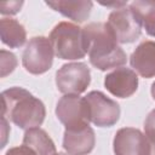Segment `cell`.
<instances>
[{
    "instance_id": "cell-1",
    "label": "cell",
    "mask_w": 155,
    "mask_h": 155,
    "mask_svg": "<svg viewBox=\"0 0 155 155\" xmlns=\"http://www.w3.org/2000/svg\"><path fill=\"white\" fill-rule=\"evenodd\" d=\"M84 45L90 62L99 70H109L126 63V53L117 45L107 23H90L82 28Z\"/></svg>"
},
{
    "instance_id": "cell-2",
    "label": "cell",
    "mask_w": 155,
    "mask_h": 155,
    "mask_svg": "<svg viewBox=\"0 0 155 155\" xmlns=\"http://www.w3.org/2000/svg\"><path fill=\"white\" fill-rule=\"evenodd\" d=\"M44 103L22 87H11L1 93V117L23 130L39 127L45 120Z\"/></svg>"
},
{
    "instance_id": "cell-3",
    "label": "cell",
    "mask_w": 155,
    "mask_h": 155,
    "mask_svg": "<svg viewBox=\"0 0 155 155\" xmlns=\"http://www.w3.org/2000/svg\"><path fill=\"white\" fill-rule=\"evenodd\" d=\"M54 54L61 59H79L86 54L82 28L74 23L61 22L48 38Z\"/></svg>"
},
{
    "instance_id": "cell-4",
    "label": "cell",
    "mask_w": 155,
    "mask_h": 155,
    "mask_svg": "<svg viewBox=\"0 0 155 155\" xmlns=\"http://www.w3.org/2000/svg\"><path fill=\"white\" fill-rule=\"evenodd\" d=\"M58 120L65 126V130H79L88 126L90 108L87 101L78 94L63 96L56 107Z\"/></svg>"
},
{
    "instance_id": "cell-5",
    "label": "cell",
    "mask_w": 155,
    "mask_h": 155,
    "mask_svg": "<svg viewBox=\"0 0 155 155\" xmlns=\"http://www.w3.org/2000/svg\"><path fill=\"white\" fill-rule=\"evenodd\" d=\"M53 54L54 52L50 40L45 36H35L27 44L22 56V63L30 74H44L52 67Z\"/></svg>"
},
{
    "instance_id": "cell-6",
    "label": "cell",
    "mask_w": 155,
    "mask_h": 155,
    "mask_svg": "<svg viewBox=\"0 0 155 155\" xmlns=\"http://www.w3.org/2000/svg\"><path fill=\"white\" fill-rule=\"evenodd\" d=\"M117 42L130 44L136 41L142 33V22L130 6L114 10L107 22Z\"/></svg>"
},
{
    "instance_id": "cell-7",
    "label": "cell",
    "mask_w": 155,
    "mask_h": 155,
    "mask_svg": "<svg viewBox=\"0 0 155 155\" xmlns=\"http://www.w3.org/2000/svg\"><path fill=\"white\" fill-rule=\"evenodd\" d=\"M91 81L87 64L82 62L62 65L56 73V85L64 94H80L86 91Z\"/></svg>"
},
{
    "instance_id": "cell-8",
    "label": "cell",
    "mask_w": 155,
    "mask_h": 155,
    "mask_svg": "<svg viewBox=\"0 0 155 155\" xmlns=\"http://www.w3.org/2000/svg\"><path fill=\"white\" fill-rule=\"evenodd\" d=\"M90 108L91 121L99 127H110L120 117L119 104L99 91H92L85 97Z\"/></svg>"
},
{
    "instance_id": "cell-9",
    "label": "cell",
    "mask_w": 155,
    "mask_h": 155,
    "mask_svg": "<svg viewBox=\"0 0 155 155\" xmlns=\"http://www.w3.org/2000/svg\"><path fill=\"white\" fill-rule=\"evenodd\" d=\"M115 155H148L149 142L145 134L138 128H120L114 137Z\"/></svg>"
},
{
    "instance_id": "cell-10",
    "label": "cell",
    "mask_w": 155,
    "mask_h": 155,
    "mask_svg": "<svg viewBox=\"0 0 155 155\" xmlns=\"http://www.w3.org/2000/svg\"><path fill=\"white\" fill-rule=\"evenodd\" d=\"M104 86L111 94L120 98H127L137 91V73L130 68L120 67L105 76Z\"/></svg>"
},
{
    "instance_id": "cell-11",
    "label": "cell",
    "mask_w": 155,
    "mask_h": 155,
    "mask_svg": "<svg viewBox=\"0 0 155 155\" xmlns=\"http://www.w3.org/2000/svg\"><path fill=\"white\" fill-rule=\"evenodd\" d=\"M96 143L93 130L87 126L79 130H65L63 148L70 155H87L92 151Z\"/></svg>"
},
{
    "instance_id": "cell-12",
    "label": "cell",
    "mask_w": 155,
    "mask_h": 155,
    "mask_svg": "<svg viewBox=\"0 0 155 155\" xmlns=\"http://www.w3.org/2000/svg\"><path fill=\"white\" fill-rule=\"evenodd\" d=\"M131 65L143 78L155 76V41L145 40L140 42L130 58Z\"/></svg>"
},
{
    "instance_id": "cell-13",
    "label": "cell",
    "mask_w": 155,
    "mask_h": 155,
    "mask_svg": "<svg viewBox=\"0 0 155 155\" xmlns=\"http://www.w3.org/2000/svg\"><path fill=\"white\" fill-rule=\"evenodd\" d=\"M47 6L61 12L65 17L73 19L74 22L81 23L87 19L92 10V1H69V0H57L47 1Z\"/></svg>"
},
{
    "instance_id": "cell-14",
    "label": "cell",
    "mask_w": 155,
    "mask_h": 155,
    "mask_svg": "<svg viewBox=\"0 0 155 155\" xmlns=\"http://www.w3.org/2000/svg\"><path fill=\"white\" fill-rule=\"evenodd\" d=\"M23 145L30 148L36 155H54L57 153L51 137L39 127L27 130L23 137Z\"/></svg>"
},
{
    "instance_id": "cell-15",
    "label": "cell",
    "mask_w": 155,
    "mask_h": 155,
    "mask_svg": "<svg viewBox=\"0 0 155 155\" xmlns=\"http://www.w3.org/2000/svg\"><path fill=\"white\" fill-rule=\"evenodd\" d=\"M0 35L2 42L12 48L21 47L27 39V33L24 27L13 18H1Z\"/></svg>"
},
{
    "instance_id": "cell-16",
    "label": "cell",
    "mask_w": 155,
    "mask_h": 155,
    "mask_svg": "<svg viewBox=\"0 0 155 155\" xmlns=\"http://www.w3.org/2000/svg\"><path fill=\"white\" fill-rule=\"evenodd\" d=\"M130 7L138 16L147 33L155 38V0L133 1Z\"/></svg>"
},
{
    "instance_id": "cell-17",
    "label": "cell",
    "mask_w": 155,
    "mask_h": 155,
    "mask_svg": "<svg viewBox=\"0 0 155 155\" xmlns=\"http://www.w3.org/2000/svg\"><path fill=\"white\" fill-rule=\"evenodd\" d=\"M0 64H1V78H5L7 74L12 73L17 65L16 56L11 52H7L5 50H1V57H0Z\"/></svg>"
},
{
    "instance_id": "cell-18",
    "label": "cell",
    "mask_w": 155,
    "mask_h": 155,
    "mask_svg": "<svg viewBox=\"0 0 155 155\" xmlns=\"http://www.w3.org/2000/svg\"><path fill=\"white\" fill-rule=\"evenodd\" d=\"M144 131L148 140L155 142V109L148 114L144 122Z\"/></svg>"
},
{
    "instance_id": "cell-19",
    "label": "cell",
    "mask_w": 155,
    "mask_h": 155,
    "mask_svg": "<svg viewBox=\"0 0 155 155\" xmlns=\"http://www.w3.org/2000/svg\"><path fill=\"white\" fill-rule=\"evenodd\" d=\"M23 5V1H2L0 2V12L2 15H15Z\"/></svg>"
},
{
    "instance_id": "cell-20",
    "label": "cell",
    "mask_w": 155,
    "mask_h": 155,
    "mask_svg": "<svg viewBox=\"0 0 155 155\" xmlns=\"http://www.w3.org/2000/svg\"><path fill=\"white\" fill-rule=\"evenodd\" d=\"M5 155H36V154L27 145H21V147L11 148L10 150H7Z\"/></svg>"
},
{
    "instance_id": "cell-21",
    "label": "cell",
    "mask_w": 155,
    "mask_h": 155,
    "mask_svg": "<svg viewBox=\"0 0 155 155\" xmlns=\"http://www.w3.org/2000/svg\"><path fill=\"white\" fill-rule=\"evenodd\" d=\"M148 155H155V142H149V154Z\"/></svg>"
},
{
    "instance_id": "cell-22",
    "label": "cell",
    "mask_w": 155,
    "mask_h": 155,
    "mask_svg": "<svg viewBox=\"0 0 155 155\" xmlns=\"http://www.w3.org/2000/svg\"><path fill=\"white\" fill-rule=\"evenodd\" d=\"M151 96H153V98L155 99V82L151 85Z\"/></svg>"
},
{
    "instance_id": "cell-23",
    "label": "cell",
    "mask_w": 155,
    "mask_h": 155,
    "mask_svg": "<svg viewBox=\"0 0 155 155\" xmlns=\"http://www.w3.org/2000/svg\"><path fill=\"white\" fill-rule=\"evenodd\" d=\"M54 155H70V154H65V153H56Z\"/></svg>"
}]
</instances>
